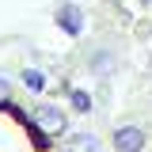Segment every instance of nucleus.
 Listing matches in <instances>:
<instances>
[{
	"label": "nucleus",
	"mask_w": 152,
	"mask_h": 152,
	"mask_svg": "<svg viewBox=\"0 0 152 152\" xmlns=\"http://www.w3.org/2000/svg\"><path fill=\"white\" fill-rule=\"evenodd\" d=\"M61 145H65V152H103V141L91 129H69Z\"/></svg>",
	"instance_id": "f03ea898"
},
{
	"label": "nucleus",
	"mask_w": 152,
	"mask_h": 152,
	"mask_svg": "<svg viewBox=\"0 0 152 152\" xmlns=\"http://www.w3.org/2000/svg\"><path fill=\"white\" fill-rule=\"evenodd\" d=\"M148 145V133L141 129V126H122V129H114V152H141Z\"/></svg>",
	"instance_id": "f257e3e1"
},
{
	"label": "nucleus",
	"mask_w": 152,
	"mask_h": 152,
	"mask_svg": "<svg viewBox=\"0 0 152 152\" xmlns=\"http://www.w3.org/2000/svg\"><path fill=\"white\" fill-rule=\"evenodd\" d=\"M61 27H65V31H80V8H72V4H69V8H61Z\"/></svg>",
	"instance_id": "7ed1b4c3"
}]
</instances>
